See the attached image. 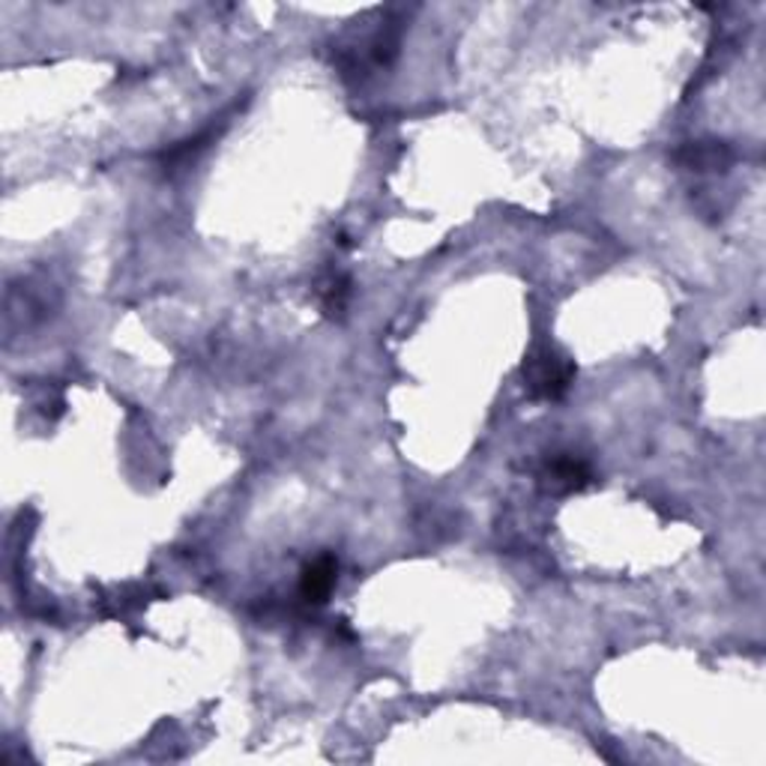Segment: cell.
Masks as SVG:
<instances>
[{"label":"cell","mask_w":766,"mask_h":766,"mask_svg":"<svg viewBox=\"0 0 766 766\" xmlns=\"http://www.w3.org/2000/svg\"><path fill=\"white\" fill-rule=\"evenodd\" d=\"M524 390L536 401H560L574 381V362L557 345L539 342L530 347L521 366Z\"/></svg>","instance_id":"cell-1"},{"label":"cell","mask_w":766,"mask_h":766,"mask_svg":"<svg viewBox=\"0 0 766 766\" xmlns=\"http://www.w3.org/2000/svg\"><path fill=\"white\" fill-rule=\"evenodd\" d=\"M590 482H593V470L574 453L548 455L539 470V485L548 494H574V491H584Z\"/></svg>","instance_id":"cell-2"},{"label":"cell","mask_w":766,"mask_h":766,"mask_svg":"<svg viewBox=\"0 0 766 766\" xmlns=\"http://www.w3.org/2000/svg\"><path fill=\"white\" fill-rule=\"evenodd\" d=\"M335 574H338V563L330 554H321V557L306 563L302 574H299V596H302V602L323 605L330 598V593H333Z\"/></svg>","instance_id":"cell-3"},{"label":"cell","mask_w":766,"mask_h":766,"mask_svg":"<svg viewBox=\"0 0 766 766\" xmlns=\"http://www.w3.org/2000/svg\"><path fill=\"white\" fill-rule=\"evenodd\" d=\"M730 159L733 153L721 141H692L677 150V162L692 171H721L730 165Z\"/></svg>","instance_id":"cell-4"},{"label":"cell","mask_w":766,"mask_h":766,"mask_svg":"<svg viewBox=\"0 0 766 766\" xmlns=\"http://www.w3.org/2000/svg\"><path fill=\"white\" fill-rule=\"evenodd\" d=\"M314 297L321 302V309L326 318H342L347 311V302H350V279L345 273H323L318 282H314Z\"/></svg>","instance_id":"cell-5"}]
</instances>
